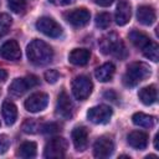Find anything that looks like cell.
<instances>
[{"instance_id": "obj_1", "label": "cell", "mask_w": 159, "mask_h": 159, "mask_svg": "<svg viewBox=\"0 0 159 159\" xmlns=\"http://www.w3.org/2000/svg\"><path fill=\"white\" fill-rule=\"evenodd\" d=\"M26 55L31 63H34L36 66H43L52 61L53 50L45 41L35 39L27 45Z\"/></svg>"}, {"instance_id": "obj_2", "label": "cell", "mask_w": 159, "mask_h": 159, "mask_svg": "<svg viewBox=\"0 0 159 159\" xmlns=\"http://www.w3.org/2000/svg\"><path fill=\"white\" fill-rule=\"evenodd\" d=\"M99 48H101L102 53L112 55V56H114V57H117L119 60L125 58L127 55H128L124 42L114 32L107 34L99 40Z\"/></svg>"}, {"instance_id": "obj_3", "label": "cell", "mask_w": 159, "mask_h": 159, "mask_svg": "<svg viewBox=\"0 0 159 159\" xmlns=\"http://www.w3.org/2000/svg\"><path fill=\"white\" fill-rule=\"evenodd\" d=\"M150 76V67L144 62H133L127 67L123 76V83L127 87H134Z\"/></svg>"}, {"instance_id": "obj_4", "label": "cell", "mask_w": 159, "mask_h": 159, "mask_svg": "<svg viewBox=\"0 0 159 159\" xmlns=\"http://www.w3.org/2000/svg\"><path fill=\"white\" fill-rule=\"evenodd\" d=\"M93 89V83L87 76H77L72 81V94L78 101H84L89 97Z\"/></svg>"}, {"instance_id": "obj_5", "label": "cell", "mask_w": 159, "mask_h": 159, "mask_svg": "<svg viewBox=\"0 0 159 159\" xmlns=\"http://www.w3.org/2000/svg\"><path fill=\"white\" fill-rule=\"evenodd\" d=\"M67 140L62 137H56L50 139L43 149V157L52 159V158H63L67 150Z\"/></svg>"}, {"instance_id": "obj_6", "label": "cell", "mask_w": 159, "mask_h": 159, "mask_svg": "<svg viewBox=\"0 0 159 159\" xmlns=\"http://www.w3.org/2000/svg\"><path fill=\"white\" fill-rule=\"evenodd\" d=\"M37 84H39V80L36 76H32V75L22 77V78H15L11 82V84L9 86V92L15 97H20L27 89H30Z\"/></svg>"}, {"instance_id": "obj_7", "label": "cell", "mask_w": 159, "mask_h": 159, "mask_svg": "<svg viewBox=\"0 0 159 159\" xmlns=\"http://www.w3.org/2000/svg\"><path fill=\"white\" fill-rule=\"evenodd\" d=\"M36 29L48 37L57 39L62 35V27L48 16H42L36 21Z\"/></svg>"}, {"instance_id": "obj_8", "label": "cell", "mask_w": 159, "mask_h": 159, "mask_svg": "<svg viewBox=\"0 0 159 159\" xmlns=\"http://www.w3.org/2000/svg\"><path fill=\"white\" fill-rule=\"evenodd\" d=\"M112 114H113V111L109 106L99 104L88 109L87 118L94 124H106L111 120Z\"/></svg>"}, {"instance_id": "obj_9", "label": "cell", "mask_w": 159, "mask_h": 159, "mask_svg": "<svg viewBox=\"0 0 159 159\" xmlns=\"http://www.w3.org/2000/svg\"><path fill=\"white\" fill-rule=\"evenodd\" d=\"M114 150V143L111 137L102 135L93 144V155L99 159H104L112 155Z\"/></svg>"}, {"instance_id": "obj_10", "label": "cell", "mask_w": 159, "mask_h": 159, "mask_svg": "<svg viewBox=\"0 0 159 159\" xmlns=\"http://www.w3.org/2000/svg\"><path fill=\"white\" fill-rule=\"evenodd\" d=\"M65 19L70 25H72L75 27H83L89 22L91 14L87 9L80 7V9H75V10L66 12Z\"/></svg>"}, {"instance_id": "obj_11", "label": "cell", "mask_w": 159, "mask_h": 159, "mask_svg": "<svg viewBox=\"0 0 159 159\" xmlns=\"http://www.w3.org/2000/svg\"><path fill=\"white\" fill-rule=\"evenodd\" d=\"M47 103H48V96L43 92H36V93H32L25 101L24 106L26 111L31 113H37V112L43 111L47 107Z\"/></svg>"}, {"instance_id": "obj_12", "label": "cell", "mask_w": 159, "mask_h": 159, "mask_svg": "<svg viewBox=\"0 0 159 159\" xmlns=\"http://www.w3.org/2000/svg\"><path fill=\"white\" fill-rule=\"evenodd\" d=\"M56 114L63 119H71L73 116V103L65 91H61L57 97Z\"/></svg>"}, {"instance_id": "obj_13", "label": "cell", "mask_w": 159, "mask_h": 159, "mask_svg": "<svg viewBox=\"0 0 159 159\" xmlns=\"http://www.w3.org/2000/svg\"><path fill=\"white\" fill-rule=\"evenodd\" d=\"M0 56L7 61H17L21 57V50L15 40H9L4 42L0 47Z\"/></svg>"}, {"instance_id": "obj_14", "label": "cell", "mask_w": 159, "mask_h": 159, "mask_svg": "<svg viewBox=\"0 0 159 159\" xmlns=\"http://www.w3.org/2000/svg\"><path fill=\"white\" fill-rule=\"evenodd\" d=\"M71 137H72V142H73V145H75L77 152H83L87 148L88 132H87V129L84 127H76L72 130Z\"/></svg>"}, {"instance_id": "obj_15", "label": "cell", "mask_w": 159, "mask_h": 159, "mask_svg": "<svg viewBox=\"0 0 159 159\" xmlns=\"http://www.w3.org/2000/svg\"><path fill=\"white\" fill-rule=\"evenodd\" d=\"M130 16H132V7H130V4L125 0H122L118 6H117V10H116V16H114V20H116V24L119 25V26H124L125 24L129 22L130 20Z\"/></svg>"}, {"instance_id": "obj_16", "label": "cell", "mask_w": 159, "mask_h": 159, "mask_svg": "<svg viewBox=\"0 0 159 159\" xmlns=\"http://www.w3.org/2000/svg\"><path fill=\"white\" fill-rule=\"evenodd\" d=\"M127 142L132 148L138 150H144L148 145V135L144 132L134 130L127 135Z\"/></svg>"}, {"instance_id": "obj_17", "label": "cell", "mask_w": 159, "mask_h": 159, "mask_svg": "<svg viewBox=\"0 0 159 159\" xmlns=\"http://www.w3.org/2000/svg\"><path fill=\"white\" fill-rule=\"evenodd\" d=\"M137 19H138V21L142 25H145V26L152 25L155 21V19H157L154 7L153 6H149V5H142V6H139L138 10H137Z\"/></svg>"}, {"instance_id": "obj_18", "label": "cell", "mask_w": 159, "mask_h": 159, "mask_svg": "<svg viewBox=\"0 0 159 159\" xmlns=\"http://www.w3.org/2000/svg\"><path fill=\"white\" fill-rule=\"evenodd\" d=\"M91 58V52L87 48H75L68 55V61L75 66H84Z\"/></svg>"}, {"instance_id": "obj_19", "label": "cell", "mask_w": 159, "mask_h": 159, "mask_svg": "<svg viewBox=\"0 0 159 159\" xmlns=\"http://www.w3.org/2000/svg\"><path fill=\"white\" fill-rule=\"evenodd\" d=\"M114 72H116L114 65L111 63V62H107V63H103V65H101L99 67L96 68L94 76L99 82H108L113 78Z\"/></svg>"}, {"instance_id": "obj_20", "label": "cell", "mask_w": 159, "mask_h": 159, "mask_svg": "<svg viewBox=\"0 0 159 159\" xmlns=\"http://www.w3.org/2000/svg\"><path fill=\"white\" fill-rule=\"evenodd\" d=\"M138 97L140 99V102L145 106H150L153 103H155L157 101V97H158V92H157V87L154 84H150V86H147V87H143L139 93H138Z\"/></svg>"}, {"instance_id": "obj_21", "label": "cell", "mask_w": 159, "mask_h": 159, "mask_svg": "<svg viewBox=\"0 0 159 159\" xmlns=\"http://www.w3.org/2000/svg\"><path fill=\"white\" fill-rule=\"evenodd\" d=\"M2 118L6 123V125H12L16 122V119H17V108L12 102L5 101L2 103Z\"/></svg>"}, {"instance_id": "obj_22", "label": "cell", "mask_w": 159, "mask_h": 159, "mask_svg": "<svg viewBox=\"0 0 159 159\" xmlns=\"http://www.w3.org/2000/svg\"><path fill=\"white\" fill-rule=\"evenodd\" d=\"M130 42L139 50H143L149 42H150V39L142 31H138V30H132L128 35Z\"/></svg>"}, {"instance_id": "obj_23", "label": "cell", "mask_w": 159, "mask_h": 159, "mask_svg": "<svg viewBox=\"0 0 159 159\" xmlns=\"http://www.w3.org/2000/svg\"><path fill=\"white\" fill-rule=\"evenodd\" d=\"M132 122L135 125L143 127V128H153L154 127V117L148 116V114L142 113V112L134 113L132 116Z\"/></svg>"}, {"instance_id": "obj_24", "label": "cell", "mask_w": 159, "mask_h": 159, "mask_svg": "<svg viewBox=\"0 0 159 159\" xmlns=\"http://www.w3.org/2000/svg\"><path fill=\"white\" fill-rule=\"evenodd\" d=\"M36 143L35 142H24L19 149H17V155L21 157V158H25V159H29V158H34L36 157Z\"/></svg>"}, {"instance_id": "obj_25", "label": "cell", "mask_w": 159, "mask_h": 159, "mask_svg": "<svg viewBox=\"0 0 159 159\" xmlns=\"http://www.w3.org/2000/svg\"><path fill=\"white\" fill-rule=\"evenodd\" d=\"M142 51H143V55L147 58H149V60H152L154 62L158 61V58H159V47H158V45L155 42H152L150 41Z\"/></svg>"}, {"instance_id": "obj_26", "label": "cell", "mask_w": 159, "mask_h": 159, "mask_svg": "<svg viewBox=\"0 0 159 159\" xmlns=\"http://www.w3.org/2000/svg\"><path fill=\"white\" fill-rule=\"evenodd\" d=\"M12 24V19L7 14H0V36H4L9 32Z\"/></svg>"}, {"instance_id": "obj_27", "label": "cell", "mask_w": 159, "mask_h": 159, "mask_svg": "<svg viewBox=\"0 0 159 159\" xmlns=\"http://www.w3.org/2000/svg\"><path fill=\"white\" fill-rule=\"evenodd\" d=\"M111 25V15L108 12H101L96 16V26L104 30Z\"/></svg>"}, {"instance_id": "obj_28", "label": "cell", "mask_w": 159, "mask_h": 159, "mask_svg": "<svg viewBox=\"0 0 159 159\" xmlns=\"http://www.w3.org/2000/svg\"><path fill=\"white\" fill-rule=\"evenodd\" d=\"M7 5H9L10 10L15 14H22L26 9L25 0H7Z\"/></svg>"}, {"instance_id": "obj_29", "label": "cell", "mask_w": 159, "mask_h": 159, "mask_svg": "<svg viewBox=\"0 0 159 159\" xmlns=\"http://www.w3.org/2000/svg\"><path fill=\"white\" fill-rule=\"evenodd\" d=\"M37 129H39V124L34 119H26L22 123V130L27 134H34L37 132Z\"/></svg>"}, {"instance_id": "obj_30", "label": "cell", "mask_w": 159, "mask_h": 159, "mask_svg": "<svg viewBox=\"0 0 159 159\" xmlns=\"http://www.w3.org/2000/svg\"><path fill=\"white\" fill-rule=\"evenodd\" d=\"M40 128H41V132L45 133V134H55V133H57L60 130V125L57 123H55V122L46 123V124L41 125Z\"/></svg>"}, {"instance_id": "obj_31", "label": "cell", "mask_w": 159, "mask_h": 159, "mask_svg": "<svg viewBox=\"0 0 159 159\" xmlns=\"http://www.w3.org/2000/svg\"><path fill=\"white\" fill-rule=\"evenodd\" d=\"M58 78H60V73L57 70H47L45 72V80H46V82H48L51 84L56 83Z\"/></svg>"}, {"instance_id": "obj_32", "label": "cell", "mask_w": 159, "mask_h": 159, "mask_svg": "<svg viewBox=\"0 0 159 159\" xmlns=\"http://www.w3.org/2000/svg\"><path fill=\"white\" fill-rule=\"evenodd\" d=\"M10 148V139L6 134H0V154H4Z\"/></svg>"}, {"instance_id": "obj_33", "label": "cell", "mask_w": 159, "mask_h": 159, "mask_svg": "<svg viewBox=\"0 0 159 159\" xmlns=\"http://www.w3.org/2000/svg\"><path fill=\"white\" fill-rule=\"evenodd\" d=\"M48 1H51V2L55 4V5H61V6H63V5L73 4L76 0H48Z\"/></svg>"}, {"instance_id": "obj_34", "label": "cell", "mask_w": 159, "mask_h": 159, "mask_svg": "<svg viewBox=\"0 0 159 159\" xmlns=\"http://www.w3.org/2000/svg\"><path fill=\"white\" fill-rule=\"evenodd\" d=\"M113 1H114V0H93L94 4H97V5H99V6H103V7L112 5Z\"/></svg>"}, {"instance_id": "obj_35", "label": "cell", "mask_w": 159, "mask_h": 159, "mask_svg": "<svg viewBox=\"0 0 159 159\" xmlns=\"http://www.w3.org/2000/svg\"><path fill=\"white\" fill-rule=\"evenodd\" d=\"M103 96H104L106 99H111V101H116V98H117V96H116V93L113 91H107Z\"/></svg>"}, {"instance_id": "obj_36", "label": "cell", "mask_w": 159, "mask_h": 159, "mask_svg": "<svg viewBox=\"0 0 159 159\" xmlns=\"http://www.w3.org/2000/svg\"><path fill=\"white\" fill-rule=\"evenodd\" d=\"M6 77H7V72H6L5 70L0 68V81H5Z\"/></svg>"}, {"instance_id": "obj_37", "label": "cell", "mask_w": 159, "mask_h": 159, "mask_svg": "<svg viewBox=\"0 0 159 159\" xmlns=\"http://www.w3.org/2000/svg\"><path fill=\"white\" fill-rule=\"evenodd\" d=\"M158 138H159V135L157 134V135H155V138H154V148H155L157 150L159 149V147H158Z\"/></svg>"}]
</instances>
